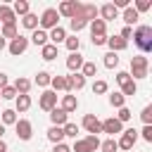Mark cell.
<instances>
[{
  "label": "cell",
  "instance_id": "83f0119b",
  "mask_svg": "<svg viewBox=\"0 0 152 152\" xmlns=\"http://www.w3.org/2000/svg\"><path fill=\"white\" fill-rule=\"evenodd\" d=\"M50 86H52V93H57V90H62V93H69V88H66V76H52V81H50Z\"/></svg>",
  "mask_w": 152,
  "mask_h": 152
},
{
  "label": "cell",
  "instance_id": "f1b7e54d",
  "mask_svg": "<svg viewBox=\"0 0 152 152\" xmlns=\"http://www.w3.org/2000/svg\"><path fill=\"white\" fill-rule=\"evenodd\" d=\"M21 26H24V28H28V31H36V28H38V14L28 12L26 17H21Z\"/></svg>",
  "mask_w": 152,
  "mask_h": 152
},
{
  "label": "cell",
  "instance_id": "e575fe53",
  "mask_svg": "<svg viewBox=\"0 0 152 152\" xmlns=\"http://www.w3.org/2000/svg\"><path fill=\"white\" fill-rule=\"evenodd\" d=\"M119 93H121L124 97H133V95L138 93V83H135V81H128V83H124V86H121V90H119Z\"/></svg>",
  "mask_w": 152,
  "mask_h": 152
},
{
  "label": "cell",
  "instance_id": "74e56055",
  "mask_svg": "<svg viewBox=\"0 0 152 152\" xmlns=\"http://www.w3.org/2000/svg\"><path fill=\"white\" fill-rule=\"evenodd\" d=\"M100 150H102V152H119V147H116V140H114V138L100 140Z\"/></svg>",
  "mask_w": 152,
  "mask_h": 152
},
{
  "label": "cell",
  "instance_id": "f907efd6",
  "mask_svg": "<svg viewBox=\"0 0 152 152\" xmlns=\"http://www.w3.org/2000/svg\"><path fill=\"white\" fill-rule=\"evenodd\" d=\"M119 36H121V38H124V40H131V36H133V28H131V26H124V28H121V33H119Z\"/></svg>",
  "mask_w": 152,
  "mask_h": 152
},
{
  "label": "cell",
  "instance_id": "7402d4cb",
  "mask_svg": "<svg viewBox=\"0 0 152 152\" xmlns=\"http://www.w3.org/2000/svg\"><path fill=\"white\" fill-rule=\"evenodd\" d=\"M31 86H33V83H31L28 78H24V76H19V78L14 81V86H12V88L17 90V95H28V90H31Z\"/></svg>",
  "mask_w": 152,
  "mask_h": 152
},
{
  "label": "cell",
  "instance_id": "cb8c5ba5",
  "mask_svg": "<svg viewBox=\"0 0 152 152\" xmlns=\"http://www.w3.org/2000/svg\"><path fill=\"white\" fill-rule=\"evenodd\" d=\"M31 107V95H17L14 97V112L19 114V112H26Z\"/></svg>",
  "mask_w": 152,
  "mask_h": 152
},
{
  "label": "cell",
  "instance_id": "6da1fadb",
  "mask_svg": "<svg viewBox=\"0 0 152 152\" xmlns=\"http://www.w3.org/2000/svg\"><path fill=\"white\" fill-rule=\"evenodd\" d=\"M133 43L138 45V50H140V55H147V52H152V26H138L135 31H133Z\"/></svg>",
  "mask_w": 152,
  "mask_h": 152
},
{
  "label": "cell",
  "instance_id": "3957f363",
  "mask_svg": "<svg viewBox=\"0 0 152 152\" xmlns=\"http://www.w3.org/2000/svg\"><path fill=\"white\" fill-rule=\"evenodd\" d=\"M55 26H59V14H57V10H55V7L43 10V14L38 17V28H43V31H52Z\"/></svg>",
  "mask_w": 152,
  "mask_h": 152
},
{
  "label": "cell",
  "instance_id": "603a6c76",
  "mask_svg": "<svg viewBox=\"0 0 152 152\" xmlns=\"http://www.w3.org/2000/svg\"><path fill=\"white\" fill-rule=\"evenodd\" d=\"M121 19L126 21V26H131V28H133V24H138V19H140V14H138V12L133 10V5H131V7H126V10H124V14H121Z\"/></svg>",
  "mask_w": 152,
  "mask_h": 152
},
{
  "label": "cell",
  "instance_id": "484cf974",
  "mask_svg": "<svg viewBox=\"0 0 152 152\" xmlns=\"http://www.w3.org/2000/svg\"><path fill=\"white\" fill-rule=\"evenodd\" d=\"M0 36H2L5 40H12V38H17V36H19V31H17V24H2V26H0Z\"/></svg>",
  "mask_w": 152,
  "mask_h": 152
},
{
  "label": "cell",
  "instance_id": "8fae6325",
  "mask_svg": "<svg viewBox=\"0 0 152 152\" xmlns=\"http://www.w3.org/2000/svg\"><path fill=\"white\" fill-rule=\"evenodd\" d=\"M78 5H81V2H76V0H64V2H59V7H57V14H59V17H66V19H71V17L76 14Z\"/></svg>",
  "mask_w": 152,
  "mask_h": 152
},
{
  "label": "cell",
  "instance_id": "ac0fdd59",
  "mask_svg": "<svg viewBox=\"0 0 152 152\" xmlns=\"http://www.w3.org/2000/svg\"><path fill=\"white\" fill-rule=\"evenodd\" d=\"M28 43H33V45H38V48H43V45H48L50 40H48V31H43V28H36L33 33H31V38H28Z\"/></svg>",
  "mask_w": 152,
  "mask_h": 152
},
{
  "label": "cell",
  "instance_id": "f35d334b",
  "mask_svg": "<svg viewBox=\"0 0 152 152\" xmlns=\"http://www.w3.org/2000/svg\"><path fill=\"white\" fill-rule=\"evenodd\" d=\"M104 66L107 69H116L119 66V55L116 52H107L104 55Z\"/></svg>",
  "mask_w": 152,
  "mask_h": 152
},
{
  "label": "cell",
  "instance_id": "f5cc1de1",
  "mask_svg": "<svg viewBox=\"0 0 152 152\" xmlns=\"http://www.w3.org/2000/svg\"><path fill=\"white\" fill-rule=\"evenodd\" d=\"M5 86H10V83H7V74H5V71H0V90H2Z\"/></svg>",
  "mask_w": 152,
  "mask_h": 152
},
{
  "label": "cell",
  "instance_id": "c3c4849f",
  "mask_svg": "<svg viewBox=\"0 0 152 152\" xmlns=\"http://www.w3.org/2000/svg\"><path fill=\"white\" fill-rule=\"evenodd\" d=\"M140 138H142L145 142H152V126H142V131H140Z\"/></svg>",
  "mask_w": 152,
  "mask_h": 152
},
{
  "label": "cell",
  "instance_id": "681fc988",
  "mask_svg": "<svg viewBox=\"0 0 152 152\" xmlns=\"http://www.w3.org/2000/svg\"><path fill=\"white\" fill-rule=\"evenodd\" d=\"M90 40H93L95 48H97V45H107V36H90Z\"/></svg>",
  "mask_w": 152,
  "mask_h": 152
},
{
  "label": "cell",
  "instance_id": "ffe728a7",
  "mask_svg": "<svg viewBox=\"0 0 152 152\" xmlns=\"http://www.w3.org/2000/svg\"><path fill=\"white\" fill-rule=\"evenodd\" d=\"M2 24H17V17L10 5H0V26Z\"/></svg>",
  "mask_w": 152,
  "mask_h": 152
},
{
  "label": "cell",
  "instance_id": "52a82bcc",
  "mask_svg": "<svg viewBox=\"0 0 152 152\" xmlns=\"http://www.w3.org/2000/svg\"><path fill=\"white\" fill-rule=\"evenodd\" d=\"M14 131H17V138L19 140H31V135H33V126H31V121L28 119H17V124H14Z\"/></svg>",
  "mask_w": 152,
  "mask_h": 152
},
{
  "label": "cell",
  "instance_id": "8992f818",
  "mask_svg": "<svg viewBox=\"0 0 152 152\" xmlns=\"http://www.w3.org/2000/svg\"><path fill=\"white\" fill-rule=\"evenodd\" d=\"M81 126L88 131V135H97V133H102V121H100L95 114H86L83 121H81Z\"/></svg>",
  "mask_w": 152,
  "mask_h": 152
},
{
  "label": "cell",
  "instance_id": "b9f144b4",
  "mask_svg": "<svg viewBox=\"0 0 152 152\" xmlns=\"http://www.w3.org/2000/svg\"><path fill=\"white\" fill-rule=\"evenodd\" d=\"M140 119H142V124H145V126H152V104L142 107V112H140Z\"/></svg>",
  "mask_w": 152,
  "mask_h": 152
},
{
  "label": "cell",
  "instance_id": "30bf717a",
  "mask_svg": "<svg viewBox=\"0 0 152 152\" xmlns=\"http://www.w3.org/2000/svg\"><path fill=\"white\" fill-rule=\"evenodd\" d=\"M124 131V124L119 121V119H114V116H109V119H104L102 121V133H109V138H114L116 133H121Z\"/></svg>",
  "mask_w": 152,
  "mask_h": 152
},
{
  "label": "cell",
  "instance_id": "9a60e30c",
  "mask_svg": "<svg viewBox=\"0 0 152 152\" xmlns=\"http://www.w3.org/2000/svg\"><path fill=\"white\" fill-rule=\"evenodd\" d=\"M83 55L81 52H71L69 57H66V69L71 71V74H76V71H81V66H83Z\"/></svg>",
  "mask_w": 152,
  "mask_h": 152
},
{
  "label": "cell",
  "instance_id": "9f6ffc18",
  "mask_svg": "<svg viewBox=\"0 0 152 152\" xmlns=\"http://www.w3.org/2000/svg\"><path fill=\"white\" fill-rule=\"evenodd\" d=\"M2 135H5V126L0 124V140H2Z\"/></svg>",
  "mask_w": 152,
  "mask_h": 152
},
{
  "label": "cell",
  "instance_id": "11a10c76",
  "mask_svg": "<svg viewBox=\"0 0 152 152\" xmlns=\"http://www.w3.org/2000/svg\"><path fill=\"white\" fill-rule=\"evenodd\" d=\"M0 152H7V142L5 140H0Z\"/></svg>",
  "mask_w": 152,
  "mask_h": 152
},
{
  "label": "cell",
  "instance_id": "1f68e13d",
  "mask_svg": "<svg viewBox=\"0 0 152 152\" xmlns=\"http://www.w3.org/2000/svg\"><path fill=\"white\" fill-rule=\"evenodd\" d=\"M83 78H88V76H97V64L95 62H83V66H81V71H78Z\"/></svg>",
  "mask_w": 152,
  "mask_h": 152
},
{
  "label": "cell",
  "instance_id": "2e32d148",
  "mask_svg": "<svg viewBox=\"0 0 152 152\" xmlns=\"http://www.w3.org/2000/svg\"><path fill=\"white\" fill-rule=\"evenodd\" d=\"M48 114H50V121H52V126H64V124L69 121V114H66L64 109H59V107L50 109Z\"/></svg>",
  "mask_w": 152,
  "mask_h": 152
},
{
  "label": "cell",
  "instance_id": "836d02e7",
  "mask_svg": "<svg viewBox=\"0 0 152 152\" xmlns=\"http://www.w3.org/2000/svg\"><path fill=\"white\" fill-rule=\"evenodd\" d=\"M64 45H66L69 55H71V52H78V48H81V38H78V36H66Z\"/></svg>",
  "mask_w": 152,
  "mask_h": 152
},
{
  "label": "cell",
  "instance_id": "4fadbf2b",
  "mask_svg": "<svg viewBox=\"0 0 152 152\" xmlns=\"http://www.w3.org/2000/svg\"><path fill=\"white\" fill-rule=\"evenodd\" d=\"M59 109H64L66 114L76 112V109H78V97H76V95H71V93L62 95V100H59Z\"/></svg>",
  "mask_w": 152,
  "mask_h": 152
},
{
  "label": "cell",
  "instance_id": "7a4b0ae2",
  "mask_svg": "<svg viewBox=\"0 0 152 152\" xmlns=\"http://www.w3.org/2000/svg\"><path fill=\"white\" fill-rule=\"evenodd\" d=\"M147 71H150V59L145 55H133L131 57V71H128V76L133 81H140V78H147Z\"/></svg>",
  "mask_w": 152,
  "mask_h": 152
},
{
  "label": "cell",
  "instance_id": "e0dca14e",
  "mask_svg": "<svg viewBox=\"0 0 152 152\" xmlns=\"http://www.w3.org/2000/svg\"><path fill=\"white\" fill-rule=\"evenodd\" d=\"M48 40H50V43L57 48L59 43H64V40H66V31H64L62 26H55L52 31H48Z\"/></svg>",
  "mask_w": 152,
  "mask_h": 152
},
{
  "label": "cell",
  "instance_id": "f546056e",
  "mask_svg": "<svg viewBox=\"0 0 152 152\" xmlns=\"http://www.w3.org/2000/svg\"><path fill=\"white\" fill-rule=\"evenodd\" d=\"M69 26H71V31H74V33H78L81 28H86V26H88V21H86L81 14H74V17L69 19Z\"/></svg>",
  "mask_w": 152,
  "mask_h": 152
},
{
  "label": "cell",
  "instance_id": "ee69618b",
  "mask_svg": "<svg viewBox=\"0 0 152 152\" xmlns=\"http://www.w3.org/2000/svg\"><path fill=\"white\" fill-rule=\"evenodd\" d=\"M83 140L88 142V147H90V152H95V150H100V138H97V135H86Z\"/></svg>",
  "mask_w": 152,
  "mask_h": 152
},
{
  "label": "cell",
  "instance_id": "ba28073f",
  "mask_svg": "<svg viewBox=\"0 0 152 152\" xmlns=\"http://www.w3.org/2000/svg\"><path fill=\"white\" fill-rule=\"evenodd\" d=\"M38 107H40L43 112L55 109V107H57V93H52V90H43L40 97H38Z\"/></svg>",
  "mask_w": 152,
  "mask_h": 152
},
{
  "label": "cell",
  "instance_id": "7c38bea8",
  "mask_svg": "<svg viewBox=\"0 0 152 152\" xmlns=\"http://www.w3.org/2000/svg\"><path fill=\"white\" fill-rule=\"evenodd\" d=\"M97 14H100V19L107 24V21H114V19L119 17V10H116L112 2H104L102 7H97Z\"/></svg>",
  "mask_w": 152,
  "mask_h": 152
},
{
  "label": "cell",
  "instance_id": "4316f807",
  "mask_svg": "<svg viewBox=\"0 0 152 152\" xmlns=\"http://www.w3.org/2000/svg\"><path fill=\"white\" fill-rule=\"evenodd\" d=\"M40 59H45V62H52V59H57V48H55L52 43L43 45V48H40Z\"/></svg>",
  "mask_w": 152,
  "mask_h": 152
},
{
  "label": "cell",
  "instance_id": "4dcf8cb0",
  "mask_svg": "<svg viewBox=\"0 0 152 152\" xmlns=\"http://www.w3.org/2000/svg\"><path fill=\"white\" fill-rule=\"evenodd\" d=\"M50 81H52V74H48V71H38L36 78H33V83H36L38 88H48Z\"/></svg>",
  "mask_w": 152,
  "mask_h": 152
},
{
  "label": "cell",
  "instance_id": "9c48e42d",
  "mask_svg": "<svg viewBox=\"0 0 152 152\" xmlns=\"http://www.w3.org/2000/svg\"><path fill=\"white\" fill-rule=\"evenodd\" d=\"M66 88H69V93L74 95V93H78V90H83L86 88V78L76 71V74H69L66 76Z\"/></svg>",
  "mask_w": 152,
  "mask_h": 152
},
{
  "label": "cell",
  "instance_id": "7bdbcfd3",
  "mask_svg": "<svg viewBox=\"0 0 152 152\" xmlns=\"http://www.w3.org/2000/svg\"><path fill=\"white\" fill-rule=\"evenodd\" d=\"M17 97V90L12 88V86H5L2 90H0V100H14Z\"/></svg>",
  "mask_w": 152,
  "mask_h": 152
},
{
  "label": "cell",
  "instance_id": "7dc6e473",
  "mask_svg": "<svg viewBox=\"0 0 152 152\" xmlns=\"http://www.w3.org/2000/svg\"><path fill=\"white\" fill-rule=\"evenodd\" d=\"M114 78H116V83H119V86H124V83L133 81V78L128 76V71H116V76H114Z\"/></svg>",
  "mask_w": 152,
  "mask_h": 152
},
{
  "label": "cell",
  "instance_id": "816d5d0a",
  "mask_svg": "<svg viewBox=\"0 0 152 152\" xmlns=\"http://www.w3.org/2000/svg\"><path fill=\"white\" fill-rule=\"evenodd\" d=\"M52 152H71V147H69L66 142H57V145L52 147Z\"/></svg>",
  "mask_w": 152,
  "mask_h": 152
},
{
  "label": "cell",
  "instance_id": "d590c367",
  "mask_svg": "<svg viewBox=\"0 0 152 152\" xmlns=\"http://www.w3.org/2000/svg\"><path fill=\"white\" fill-rule=\"evenodd\" d=\"M2 126H14L17 124V112L14 109H2Z\"/></svg>",
  "mask_w": 152,
  "mask_h": 152
},
{
  "label": "cell",
  "instance_id": "d4e9b609",
  "mask_svg": "<svg viewBox=\"0 0 152 152\" xmlns=\"http://www.w3.org/2000/svg\"><path fill=\"white\" fill-rule=\"evenodd\" d=\"M12 12H14V17H26V14L31 12V5H28L26 0H17V2L12 5Z\"/></svg>",
  "mask_w": 152,
  "mask_h": 152
},
{
  "label": "cell",
  "instance_id": "5bb4252c",
  "mask_svg": "<svg viewBox=\"0 0 152 152\" xmlns=\"http://www.w3.org/2000/svg\"><path fill=\"white\" fill-rule=\"evenodd\" d=\"M107 45H109V52H121L128 48V40H124L121 36H107Z\"/></svg>",
  "mask_w": 152,
  "mask_h": 152
},
{
  "label": "cell",
  "instance_id": "60d3db41",
  "mask_svg": "<svg viewBox=\"0 0 152 152\" xmlns=\"http://www.w3.org/2000/svg\"><path fill=\"white\" fill-rule=\"evenodd\" d=\"M133 10H135L138 14H140V12H147V10H152V0H135Z\"/></svg>",
  "mask_w": 152,
  "mask_h": 152
},
{
  "label": "cell",
  "instance_id": "d6a6232c",
  "mask_svg": "<svg viewBox=\"0 0 152 152\" xmlns=\"http://www.w3.org/2000/svg\"><path fill=\"white\" fill-rule=\"evenodd\" d=\"M109 104L116 107V109H121V107H126V97L119 90H114V93H109Z\"/></svg>",
  "mask_w": 152,
  "mask_h": 152
},
{
  "label": "cell",
  "instance_id": "bcb514c9",
  "mask_svg": "<svg viewBox=\"0 0 152 152\" xmlns=\"http://www.w3.org/2000/svg\"><path fill=\"white\" fill-rule=\"evenodd\" d=\"M71 152H90V147H88V142H86V140H74Z\"/></svg>",
  "mask_w": 152,
  "mask_h": 152
},
{
  "label": "cell",
  "instance_id": "d6986e66",
  "mask_svg": "<svg viewBox=\"0 0 152 152\" xmlns=\"http://www.w3.org/2000/svg\"><path fill=\"white\" fill-rule=\"evenodd\" d=\"M45 135H48V140H50L52 145H57V142H64V131H62V126H50Z\"/></svg>",
  "mask_w": 152,
  "mask_h": 152
},
{
  "label": "cell",
  "instance_id": "f6af8a7d",
  "mask_svg": "<svg viewBox=\"0 0 152 152\" xmlns=\"http://www.w3.org/2000/svg\"><path fill=\"white\" fill-rule=\"evenodd\" d=\"M131 116H133V114H131V109H128V107H121V109H119V114H116L114 119H119L121 124H126V121H128Z\"/></svg>",
  "mask_w": 152,
  "mask_h": 152
},
{
  "label": "cell",
  "instance_id": "5b68a950",
  "mask_svg": "<svg viewBox=\"0 0 152 152\" xmlns=\"http://www.w3.org/2000/svg\"><path fill=\"white\" fill-rule=\"evenodd\" d=\"M7 50H10V55H12V57H19V55H24V52L28 50V38L19 33L17 38H12V40L7 43Z\"/></svg>",
  "mask_w": 152,
  "mask_h": 152
},
{
  "label": "cell",
  "instance_id": "44dd1931",
  "mask_svg": "<svg viewBox=\"0 0 152 152\" xmlns=\"http://www.w3.org/2000/svg\"><path fill=\"white\" fill-rule=\"evenodd\" d=\"M88 26H90V36H107V24H104L100 17H97V19H93Z\"/></svg>",
  "mask_w": 152,
  "mask_h": 152
},
{
  "label": "cell",
  "instance_id": "8d00e7d4",
  "mask_svg": "<svg viewBox=\"0 0 152 152\" xmlns=\"http://www.w3.org/2000/svg\"><path fill=\"white\" fill-rule=\"evenodd\" d=\"M62 131H64V138H74V140H78V138H76V135H78V126H76V124L66 121V124L62 126Z\"/></svg>",
  "mask_w": 152,
  "mask_h": 152
},
{
  "label": "cell",
  "instance_id": "db71d44e",
  "mask_svg": "<svg viewBox=\"0 0 152 152\" xmlns=\"http://www.w3.org/2000/svg\"><path fill=\"white\" fill-rule=\"evenodd\" d=\"M5 48H7V40H5V38H2V36H0V52H2V50H5Z\"/></svg>",
  "mask_w": 152,
  "mask_h": 152
},
{
  "label": "cell",
  "instance_id": "277c9868",
  "mask_svg": "<svg viewBox=\"0 0 152 152\" xmlns=\"http://www.w3.org/2000/svg\"><path fill=\"white\" fill-rule=\"evenodd\" d=\"M135 140H138V131L135 128H124L121 131V138L116 140V147L124 150V152H128V150H133Z\"/></svg>",
  "mask_w": 152,
  "mask_h": 152
},
{
  "label": "cell",
  "instance_id": "ab89813d",
  "mask_svg": "<svg viewBox=\"0 0 152 152\" xmlns=\"http://www.w3.org/2000/svg\"><path fill=\"white\" fill-rule=\"evenodd\" d=\"M107 90H109L107 81H102V78H100V81H95V83H93V95H104Z\"/></svg>",
  "mask_w": 152,
  "mask_h": 152
}]
</instances>
